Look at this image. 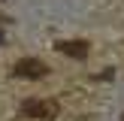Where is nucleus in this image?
Returning <instances> with one entry per match:
<instances>
[{
	"instance_id": "7ed1b4c3",
	"label": "nucleus",
	"mask_w": 124,
	"mask_h": 121,
	"mask_svg": "<svg viewBox=\"0 0 124 121\" xmlns=\"http://www.w3.org/2000/svg\"><path fill=\"white\" fill-rule=\"evenodd\" d=\"M54 48L61 54H67V58H73V60L88 58V42H79V39H61V42H54Z\"/></svg>"
},
{
	"instance_id": "f257e3e1",
	"label": "nucleus",
	"mask_w": 124,
	"mask_h": 121,
	"mask_svg": "<svg viewBox=\"0 0 124 121\" xmlns=\"http://www.w3.org/2000/svg\"><path fill=\"white\" fill-rule=\"evenodd\" d=\"M21 115H27V118H52V115H58V103H52V100H24Z\"/></svg>"
},
{
	"instance_id": "20e7f679",
	"label": "nucleus",
	"mask_w": 124,
	"mask_h": 121,
	"mask_svg": "<svg viewBox=\"0 0 124 121\" xmlns=\"http://www.w3.org/2000/svg\"><path fill=\"white\" fill-rule=\"evenodd\" d=\"M121 121H124V118H121Z\"/></svg>"
},
{
	"instance_id": "f03ea898",
	"label": "nucleus",
	"mask_w": 124,
	"mask_h": 121,
	"mask_svg": "<svg viewBox=\"0 0 124 121\" xmlns=\"http://www.w3.org/2000/svg\"><path fill=\"white\" fill-rule=\"evenodd\" d=\"M46 73H48V67L42 60H36V58H21L15 64V76L18 79H42Z\"/></svg>"
}]
</instances>
